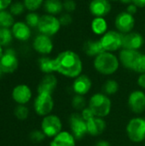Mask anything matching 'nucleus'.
<instances>
[{
  "mask_svg": "<svg viewBox=\"0 0 145 146\" xmlns=\"http://www.w3.org/2000/svg\"><path fill=\"white\" fill-rule=\"evenodd\" d=\"M58 19L60 21L61 25L63 26V27H68L73 22V17H72L71 14L67 13V12L64 13V14H62Z\"/></svg>",
  "mask_w": 145,
  "mask_h": 146,
  "instance_id": "e433bc0d",
  "label": "nucleus"
},
{
  "mask_svg": "<svg viewBox=\"0 0 145 146\" xmlns=\"http://www.w3.org/2000/svg\"><path fill=\"white\" fill-rule=\"evenodd\" d=\"M11 32L13 37L21 42L27 41L32 35L31 27L26 22L23 21L15 22V24L12 27Z\"/></svg>",
  "mask_w": 145,
  "mask_h": 146,
  "instance_id": "aec40b11",
  "label": "nucleus"
},
{
  "mask_svg": "<svg viewBox=\"0 0 145 146\" xmlns=\"http://www.w3.org/2000/svg\"><path fill=\"white\" fill-rule=\"evenodd\" d=\"M61 27L62 25L58 18L55 15L45 14L40 17L38 29L40 33L51 37L60 31Z\"/></svg>",
  "mask_w": 145,
  "mask_h": 146,
  "instance_id": "6e6552de",
  "label": "nucleus"
},
{
  "mask_svg": "<svg viewBox=\"0 0 145 146\" xmlns=\"http://www.w3.org/2000/svg\"><path fill=\"white\" fill-rule=\"evenodd\" d=\"M109 0H91L89 4V10L95 17H104L111 11Z\"/></svg>",
  "mask_w": 145,
  "mask_h": 146,
  "instance_id": "f3484780",
  "label": "nucleus"
},
{
  "mask_svg": "<svg viewBox=\"0 0 145 146\" xmlns=\"http://www.w3.org/2000/svg\"><path fill=\"white\" fill-rule=\"evenodd\" d=\"M121 3H126V4H129V3H132V0H119Z\"/></svg>",
  "mask_w": 145,
  "mask_h": 146,
  "instance_id": "a18cd8bd",
  "label": "nucleus"
},
{
  "mask_svg": "<svg viewBox=\"0 0 145 146\" xmlns=\"http://www.w3.org/2000/svg\"><path fill=\"white\" fill-rule=\"evenodd\" d=\"M38 68L41 72L44 74H53L55 73L54 70V64H53V58L49 56H44L38 59Z\"/></svg>",
  "mask_w": 145,
  "mask_h": 146,
  "instance_id": "a878e982",
  "label": "nucleus"
},
{
  "mask_svg": "<svg viewBox=\"0 0 145 146\" xmlns=\"http://www.w3.org/2000/svg\"><path fill=\"white\" fill-rule=\"evenodd\" d=\"M26 9V7L23 3L21 2H15L11 3L9 6V12L13 15H21L22 13H24Z\"/></svg>",
  "mask_w": 145,
  "mask_h": 146,
  "instance_id": "f704fd0d",
  "label": "nucleus"
},
{
  "mask_svg": "<svg viewBox=\"0 0 145 146\" xmlns=\"http://www.w3.org/2000/svg\"><path fill=\"white\" fill-rule=\"evenodd\" d=\"M132 3L138 6V8L145 7V0H132Z\"/></svg>",
  "mask_w": 145,
  "mask_h": 146,
  "instance_id": "37998d69",
  "label": "nucleus"
},
{
  "mask_svg": "<svg viewBox=\"0 0 145 146\" xmlns=\"http://www.w3.org/2000/svg\"><path fill=\"white\" fill-rule=\"evenodd\" d=\"M115 26L117 31L123 34L132 32L135 26L134 15L127 13L126 11H122L119 13L115 17Z\"/></svg>",
  "mask_w": 145,
  "mask_h": 146,
  "instance_id": "f8f14e48",
  "label": "nucleus"
},
{
  "mask_svg": "<svg viewBox=\"0 0 145 146\" xmlns=\"http://www.w3.org/2000/svg\"><path fill=\"white\" fill-rule=\"evenodd\" d=\"M35 113L39 116H46L54 110V99L52 95L47 93H38L33 102Z\"/></svg>",
  "mask_w": 145,
  "mask_h": 146,
  "instance_id": "0eeeda50",
  "label": "nucleus"
},
{
  "mask_svg": "<svg viewBox=\"0 0 145 146\" xmlns=\"http://www.w3.org/2000/svg\"><path fill=\"white\" fill-rule=\"evenodd\" d=\"M44 0H23V3L27 10L30 12H35L43 4Z\"/></svg>",
  "mask_w": 145,
  "mask_h": 146,
  "instance_id": "72a5a7b5",
  "label": "nucleus"
},
{
  "mask_svg": "<svg viewBox=\"0 0 145 146\" xmlns=\"http://www.w3.org/2000/svg\"><path fill=\"white\" fill-rule=\"evenodd\" d=\"M80 114H81L82 117H83L86 121H89L90 119L95 117V115L93 114V112L91 111V110L88 106L85 107L83 110H81V111H80Z\"/></svg>",
  "mask_w": 145,
  "mask_h": 146,
  "instance_id": "58836bf2",
  "label": "nucleus"
},
{
  "mask_svg": "<svg viewBox=\"0 0 145 146\" xmlns=\"http://www.w3.org/2000/svg\"><path fill=\"white\" fill-rule=\"evenodd\" d=\"M137 82H138V85L139 87H141L142 89L145 90V74H139Z\"/></svg>",
  "mask_w": 145,
  "mask_h": 146,
  "instance_id": "a19ab883",
  "label": "nucleus"
},
{
  "mask_svg": "<svg viewBox=\"0 0 145 146\" xmlns=\"http://www.w3.org/2000/svg\"><path fill=\"white\" fill-rule=\"evenodd\" d=\"M119 91V83L113 79L107 80L103 85V92L108 96L115 95Z\"/></svg>",
  "mask_w": 145,
  "mask_h": 146,
  "instance_id": "bb28decb",
  "label": "nucleus"
},
{
  "mask_svg": "<svg viewBox=\"0 0 145 146\" xmlns=\"http://www.w3.org/2000/svg\"><path fill=\"white\" fill-rule=\"evenodd\" d=\"M128 139L136 144L142 143L145 140V118L134 117L131 119L126 127Z\"/></svg>",
  "mask_w": 145,
  "mask_h": 146,
  "instance_id": "20e7f679",
  "label": "nucleus"
},
{
  "mask_svg": "<svg viewBox=\"0 0 145 146\" xmlns=\"http://www.w3.org/2000/svg\"><path fill=\"white\" fill-rule=\"evenodd\" d=\"M12 3V0H0V10H5Z\"/></svg>",
  "mask_w": 145,
  "mask_h": 146,
  "instance_id": "79ce46f5",
  "label": "nucleus"
},
{
  "mask_svg": "<svg viewBox=\"0 0 145 146\" xmlns=\"http://www.w3.org/2000/svg\"><path fill=\"white\" fill-rule=\"evenodd\" d=\"M109 1H119V0H109Z\"/></svg>",
  "mask_w": 145,
  "mask_h": 146,
  "instance_id": "09e8293b",
  "label": "nucleus"
},
{
  "mask_svg": "<svg viewBox=\"0 0 145 146\" xmlns=\"http://www.w3.org/2000/svg\"><path fill=\"white\" fill-rule=\"evenodd\" d=\"M144 38L143 35L137 32H130L123 35L122 49L138 50L143 47Z\"/></svg>",
  "mask_w": 145,
  "mask_h": 146,
  "instance_id": "4468645a",
  "label": "nucleus"
},
{
  "mask_svg": "<svg viewBox=\"0 0 145 146\" xmlns=\"http://www.w3.org/2000/svg\"><path fill=\"white\" fill-rule=\"evenodd\" d=\"M87 123V132L88 134L92 137H97L102 135L106 130L107 124L103 118L93 117L86 121Z\"/></svg>",
  "mask_w": 145,
  "mask_h": 146,
  "instance_id": "6ab92c4d",
  "label": "nucleus"
},
{
  "mask_svg": "<svg viewBox=\"0 0 145 146\" xmlns=\"http://www.w3.org/2000/svg\"><path fill=\"white\" fill-rule=\"evenodd\" d=\"M41 130L46 138L53 139L62 131V121L56 115L50 114L44 116L41 121Z\"/></svg>",
  "mask_w": 145,
  "mask_h": 146,
  "instance_id": "423d86ee",
  "label": "nucleus"
},
{
  "mask_svg": "<svg viewBox=\"0 0 145 146\" xmlns=\"http://www.w3.org/2000/svg\"><path fill=\"white\" fill-rule=\"evenodd\" d=\"M94 146H111L110 143L105 139H100L98 140Z\"/></svg>",
  "mask_w": 145,
  "mask_h": 146,
  "instance_id": "c03bdc74",
  "label": "nucleus"
},
{
  "mask_svg": "<svg viewBox=\"0 0 145 146\" xmlns=\"http://www.w3.org/2000/svg\"><path fill=\"white\" fill-rule=\"evenodd\" d=\"M15 24L14 15L8 10H0V27L10 28Z\"/></svg>",
  "mask_w": 145,
  "mask_h": 146,
  "instance_id": "cd10ccee",
  "label": "nucleus"
},
{
  "mask_svg": "<svg viewBox=\"0 0 145 146\" xmlns=\"http://www.w3.org/2000/svg\"><path fill=\"white\" fill-rule=\"evenodd\" d=\"M76 142L77 139L71 132L62 130L51 139L50 146H76Z\"/></svg>",
  "mask_w": 145,
  "mask_h": 146,
  "instance_id": "4be33fe9",
  "label": "nucleus"
},
{
  "mask_svg": "<svg viewBox=\"0 0 145 146\" xmlns=\"http://www.w3.org/2000/svg\"><path fill=\"white\" fill-rule=\"evenodd\" d=\"M87 106L91 110L95 116L105 118L111 112L112 101L103 92H97L90 98Z\"/></svg>",
  "mask_w": 145,
  "mask_h": 146,
  "instance_id": "7ed1b4c3",
  "label": "nucleus"
},
{
  "mask_svg": "<svg viewBox=\"0 0 145 146\" xmlns=\"http://www.w3.org/2000/svg\"><path fill=\"white\" fill-rule=\"evenodd\" d=\"M62 3H63V9L67 13H73L77 8V4L74 0H64Z\"/></svg>",
  "mask_w": 145,
  "mask_h": 146,
  "instance_id": "4c0bfd02",
  "label": "nucleus"
},
{
  "mask_svg": "<svg viewBox=\"0 0 145 146\" xmlns=\"http://www.w3.org/2000/svg\"><path fill=\"white\" fill-rule=\"evenodd\" d=\"M13 100L17 104L26 105L29 103L32 97V92L31 88L25 84H20L14 87L11 93Z\"/></svg>",
  "mask_w": 145,
  "mask_h": 146,
  "instance_id": "2eb2a0df",
  "label": "nucleus"
},
{
  "mask_svg": "<svg viewBox=\"0 0 145 146\" xmlns=\"http://www.w3.org/2000/svg\"><path fill=\"white\" fill-rule=\"evenodd\" d=\"M138 6H136L134 3H129L128 5H127V7H126V12L127 13H129V14H131V15H134L136 13H137V11H138Z\"/></svg>",
  "mask_w": 145,
  "mask_h": 146,
  "instance_id": "ea45409f",
  "label": "nucleus"
},
{
  "mask_svg": "<svg viewBox=\"0 0 145 146\" xmlns=\"http://www.w3.org/2000/svg\"><path fill=\"white\" fill-rule=\"evenodd\" d=\"M123 35V33L117 30L107 31L103 35H102L99 40L104 51L115 52L122 49Z\"/></svg>",
  "mask_w": 145,
  "mask_h": 146,
  "instance_id": "39448f33",
  "label": "nucleus"
},
{
  "mask_svg": "<svg viewBox=\"0 0 145 146\" xmlns=\"http://www.w3.org/2000/svg\"><path fill=\"white\" fill-rule=\"evenodd\" d=\"M132 71L139 74H145V54L143 53L139 54V56H138V58L136 59L133 64Z\"/></svg>",
  "mask_w": 145,
  "mask_h": 146,
  "instance_id": "c756f323",
  "label": "nucleus"
},
{
  "mask_svg": "<svg viewBox=\"0 0 145 146\" xmlns=\"http://www.w3.org/2000/svg\"><path fill=\"white\" fill-rule=\"evenodd\" d=\"M91 31L97 35H103L108 30V22L104 17H95L91 23Z\"/></svg>",
  "mask_w": 145,
  "mask_h": 146,
  "instance_id": "393cba45",
  "label": "nucleus"
},
{
  "mask_svg": "<svg viewBox=\"0 0 145 146\" xmlns=\"http://www.w3.org/2000/svg\"><path fill=\"white\" fill-rule=\"evenodd\" d=\"M32 47L36 52L43 56H46L52 52L54 44L50 37L40 33L37 35L35 38L33 39Z\"/></svg>",
  "mask_w": 145,
  "mask_h": 146,
  "instance_id": "ddd939ff",
  "label": "nucleus"
},
{
  "mask_svg": "<svg viewBox=\"0 0 145 146\" xmlns=\"http://www.w3.org/2000/svg\"><path fill=\"white\" fill-rule=\"evenodd\" d=\"M129 110L136 115H141L145 111V92L142 90L132 91L127 98Z\"/></svg>",
  "mask_w": 145,
  "mask_h": 146,
  "instance_id": "9d476101",
  "label": "nucleus"
},
{
  "mask_svg": "<svg viewBox=\"0 0 145 146\" xmlns=\"http://www.w3.org/2000/svg\"><path fill=\"white\" fill-rule=\"evenodd\" d=\"M13 40V34L9 28L0 27V45L9 46Z\"/></svg>",
  "mask_w": 145,
  "mask_h": 146,
  "instance_id": "c85d7f7f",
  "label": "nucleus"
},
{
  "mask_svg": "<svg viewBox=\"0 0 145 146\" xmlns=\"http://www.w3.org/2000/svg\"><path fill=\"white\" fill-rule=\"evenodd\" d=\"M43 6L47 14L55 16L63 10V3L61 0H44Z\"/></svg>",
  "mask_w": 145,
  "mask_h": 146,
  "instance_id": "b1692460",
  "label": "nucleus"
},
{
  "mask_svg": "<svg viewBox=\"0 0 145 146\" xmlns=\"http://www.w3.org/2000/svg\"><path fill=\"white\" fill-rule=\"evenodd\" d=\"M83 51L85 54L90 57H96L99 54L104 51L100 40L89 39L86 40L83 44Z\"/></svg>",
  "mask_w": 145,
  "mask_h": 146,
  "instance_id": "5701e85b",
  "label": "nucleus"
},
{
  "mask_svg": "<svg viewBox=\"0 0 145 146\" xmlns=\"http://www.w3.org/2000/svg\"><path fill=\"white\" fill-rule=\"evenodd\" d=\"M71 104H72V107L78 111L83 110L88 105L84 96L76 95V94H75V96L73 97L72 101H71Z\"/></svg>",
  "mask_w": 145,
  "mask_h": 146,
  "instance_id": "7c9ffc66",
  "label": "nucleus"
},
{
  "mask_svg": "<svg viewBox=\"0 0 145 146\" xmlns=\"http://www.w3.org/2000/svg\"><path fill=\"white\" fill-rule=\"evenodd\" d=\"M40 17L41 16H39L38 14H37L36 12H29L26 15V23L31 28L38 27L39 21H40Z\"/></svg>",
  "mask_w": 145,
  "mask_h": 146,
  "instance_id": "473e14b6",
  "label": "nucleus"
},
{
  "mask_svg": "<svg viewBox=\"0 0 145 146\" xmlns=\"http://www.w3.org/2000/svg\"><path fill=\"white\" fill-rule=\"evenodd\" d=\"M91 87H92V81L91 78L86 74H81L80 75L73 79L72 88L76 95L85 96L88 94Z\"/></svg>",
  "mask_w": 145,
  "mask_h": 146,
  "instance_id": "dca6fc26",
  "label": "nucleus"
},
{
  "mask_svg": "<svg viewBox=\"0 0 145 146\" xmlns=\"http://www.w3.org/2000/svg\"><path fill=\"white\" fill-rule=\"evenodd\" d=\"M4 74V73H3V69H2V68H1V66H0V79L2 78V76Z\"/></svg>",
  "mask_w": 145,
  "mask_h": 146,
  "instance_id": "de8ad7c7",
  "label": "nucleus"
},
{
  "mask_svg": "<svg viewBox=\"0 0 145 146\" xmlns=\"http://www.w3.org/2000/svg\"><path fill=\"white\" fill-rule=\"evenodd\" d=\"M68 123L70 132L77 140L82 139L86 134H88L86 121L82 117L80 113L74 112L71 114L68 119Z\"/></svg>",
  "mask_w": 145,
  "mask_h": 146,
  "instance_id": "1a4fd4ad",
  "label": "nucleus"
},
{
  "mask_svg": "<svg viewBox=\"0 0 145 146\" xmlns=\"http://www.w3.org/2000/svg\"><path fill=\"white\" fill-rule=\"evenodd\" d=\"M140 53L141 52H139L138 50L121 49L118 56L121 65H122L125 68L128 70H132L133 64Z\"/></svg>",
  "mask_w": 145,
  "mask_h": 146,
  "instance_id": "412c9836",
  "label": "nucleus"
},
{
  "mask_svg": "<svg viewBox=\"0 0 145 146\" xmlns=\"http://www.w3.org/2000/svg\"><path fill=\"white\" fill-rule=\"evenodd\" d=\"M57 86V79L53 74H44L38 85V93H47L52 95Z\"/></svg>",
  "mask_w": 145,
  "mask_h": 146,
  "instance_id": "a211bd4d",
  "label": "nucleus"
},
{
  "mask_svg": "<svg viewBox=\"0 0 145 146\" xmlns=\"http://www.w3.org/2000/svg\"><path fill=\"white\" fill-rule=\"evenodd\" d=\"M3 46H1V45H0V59H1V57H2V56H3Z\"/></svg>",
  "mask_w": 145,
  "mask_h": 146,
  "instance_id": "49530a36",
  "label": "nucleus"
},
{
  "mask_svg": "<svg viewBox=\"0 0 145 146\" xmlns=\"http://www.w3.org/2000/svg\"><path fill=\"white\" fill-rule=\"evenodd\" d=\"M120 61L113 52L103 51L94 58L93 67L95 70L105 76L115 74L120 68Z\"/></svg>",
  "mask_w": 145,
  "mask_h": 146,
  "instance_id": "f03ea898",
  "label": "nucleus"
},
{
  "mask_svg": "<svg viewBox=\"0 0 145 146\" xmlns=\"http://www.w3.org/2000/svg\"><path fill=\"white\" fill-rule=\"evenodd\" d=\"M30 139L34 142V143H40L42 141H44L46 138V136L44 135V133L42 132V130H33L30 133L29 135Z\"/></svg>",
  "mask_w": 145,
  "mask_h": 146,
  "instance_id": "c9c22d12",
  "label": "nucleus"
},
{
  "mask_svg": "<svg viewBox=\"0 0 145 146\" xmlns=\"http://www.w3.org/2000/svg\"><path fill=\"white\" fill-rule=\"evenodd\" d=\"M53 64L55 72L70 79H75L83 71V62L80 56L70 50L60 52L53 58Z\"/></svg>",
  "mask_w": 145,
  "mask_h": 146,
  "instance_id": "f257e3e1",
  "label": "nucleus"
},
{
  "mask_svg": "<svg viewBox=\"0 0 145 146\" xmlns=\"http://www.w3.org/2000/svg\"><path fill=\"white\" fill-rule=\"evenodd\" d=\"M0 66L4 74H12L18 68L19 60L15 50L9 48L3 51L0 59Z\"/></svg>",
  "mask_w": 145,
  "mask_h": 146,
  "instance_id": "9b49d317",
  "label": "nucleus"
},
{
  "mask_svg": "<svg viewBox=\"0 0 145 146\" xmlns=\"http://www.w3.org/2000/svg\"><path fill=\"white\" fill-rule=\"evenodd\" d=\"M14 115L19 121H25L29 115V110L26 105L17 104V106L15 108Z\"/></svg>",
  "mask_w": 145,
  "mask_h": 146,
  "instance_id": "2f4dec72",
  "label": "nucleus"
}]
</instances>
